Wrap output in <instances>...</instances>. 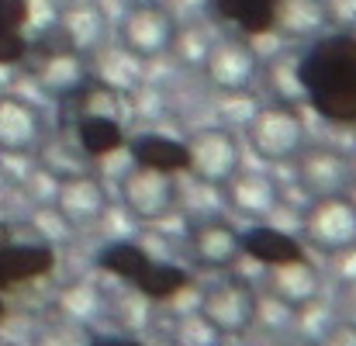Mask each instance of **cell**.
Instances as JSON below:
<instances>
[{
  "label": "cell",
  "instance_id": "52a82bcc",
  "mask_svg": "<svg viewBox=\"0 0 356 346\" xmlns=\"http://www.w3.org/2000/svg\"><path fill=\"white\" fill-rule=\"evenodd\" d=\"M149 253L142 249V246H135V242H111L108 249H101V256H97V267L101 270H108V274H115L121 281H138V274L149 267Z\"/></svg>",
  "mask_w": 356,
  "mask_h": 346
},
{
  "label": "cell",
  "instance_id": "8992f818",
  "mask_svg": "<svg viewBox=\"0 0 356 346\" xmlns=\"http://www.w3.org/2000/svg\"><path fill=\"white\" fill-rule=\"evenodd\" d=\"M191 284V274L187 270H180V267H173V263H156V260H149V267L138 274V281H135V288L145 294V298H152V301H170L173 294H180L184 288Z\"/></svg>",
  "mask_w": 356,
  "mask_h": 346
},
{
  "label": "cell",
  "instance_id": "277c9868",
  "mask_svg": "<svg viewBox=\"0 0 356 346\" xmlns=\"http://www.w3.org/2000/svg\"><path fill=\"white\" fill-rule=\"evenodd\" d=\"M131 156L138 166L152 170V173H184L194 166V156L184 142L170 139V135H138L131 139Z\"/></svg>",
  "mask_w": 356,
  "mask_h": 346
},
{
  "label": "cell",
  "instance_id": "9c48e42d",
  "mask_svg": "<svg viewBox=\"0 0 356 346\" xmlns=\"http://www.w3.org/2000/svg\"><path fill=\"white\" fill-rule=\"evenodd\" d=\"M24 52H28V42L21 38V31L0 24V63L3 66L7 63H17V59H24Z\"/></svg>",
  "mask_w": 356,
  "mask_h": 346
},
{
  "label": "cell",
  "instance_id": "8fae6325",
  "mask_svg": "<svg viewBox=\"0 0 356 346\" xmlns=\"http://www.w3.org/2000/svg\"><path fill=\"white\" fill-rule=\"evenodd\" d=\"M90 346H142L138 340H124V336H94Z\"/></svg>",
  "mask_w": 356,
  "mask_h": 346
},
{
  "label": "cell",
  "instance_id": "3957f363",
  "mask_svg": "<svg viewBox=\"0 0 356 346\" xmlns=\"http://www.w3.org/2000/svg\"><path fill=\"white\" fill-rule=\"evenodd\" d=\"M238 246H242V253H249L252 260L270 263V267H301L308 260L305 246L294 235L277 229H249L238 239Z\"/></svg>",
  "mask_w": 356,
  "mask_h": 346
},
{
  "label": "cell",
  "instance_id": "5b68a950",
  "mask_svg": "<svg viewBox=\"0 0 356 346\" xmlns=\"http://www.w3.org/2000/svg\"><path fill=\"white\" fill-rule=\"evenodd\" d=\"M215 7H218L222 17H229L242 31L263 35V31L273 28L277 10H280V0H215Z\"/></svg>",
  "mask_w": 356,
  "mask_h": 346
},
{
  "label": "cell",
  "instance_id": "ba28073f",
  "mask_svg": "<svg viewBox=\"0 0 356 346\" xmlns=\"http://www.w3.org/2000/svg\"><path fill=\"white\" fill-rule=\"evenodd\" d=\"M80 146L90 152V156H108L124 146V132H121L118 121L101 115H90L80 121Z\"/></svg>",
  "mask_w": 356,
  "mask_h": 346
},
{
  "label": "cell",
  "instance_id": "7c38bea8",
  "mask_svg": "<svg viewBox=\"0 0 356 346\" xmlns=\"http://www.w3.org/2000/svg\"><path fill=\"white\" fill-rule=\"evenodd\" d=\"M3 315H7V305H3V298H0V319H3Z\"/></svg>",
  "mask_w": 356,
  "mask_h": 346
},
{
  "label": "cell",
  "instance_id": "6da1fadb",
  "mask_svg": "<svg viewBox=\"0 0 356 346\" xmlns=\"http://www.w3.org/2000/svg\"><path fill=\"white\" fill-rule=\"evenodd\" d=\"M298 80L322 118L336 125H356V35L318 38L305 52Z\"/></svg>",
  "mask_w": 356,
  "mask_h": 346
},
{
  "label": "cell",
  "instance_id": "30bf717a",
  "mask_svg": "<svg viewBox=\"0 0 356 346\" xmlns=\"http://www.w3.org/2000/svg\"><path fill=\"white\" fill-rule=\"evenodd\" d=\"M28 17H31V7H28V0H0V24L3 28H24L28 24Z\"/></svg>",
  "mask_w": 356,
  "mask_h": 346
},
{
  "label": "cell",
  "instance_id": "7a4b0ae2",
  "mask_svg": "<svg viewBox=\"0 0 356 346\" xmlns=\"http://www.w3.org/2000/svg\"><path fill=\"white\" fill-rule=\"evenodd\" d=\"M56 267V253L52 246H10L0 242V294L14 284H28L38 281L45 274H52Z\"/></svg>",
  "mask_w": 356,
  "mask_h": 346
}]
</instances>
